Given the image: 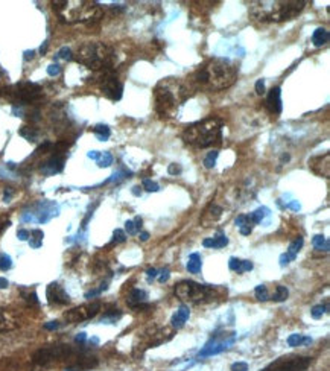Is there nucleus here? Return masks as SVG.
I'll list each match as a JSON object with an SVG mask.
<instances>
[{"instance_id":"7c9ffc66","label":"nucleus","mask_w":330,"mask_h":371,"mask_svg":"<svg viewBox=\"0 0 330 371\" xmlns=\"http://www.w3.org/2000/svg\"><path fill=\"white\" fill-rule=\"evenodd\" d=\"M218 156H219V152H218V151H210V152L207 154V156H205V159H204V166H205L207 169H213L215 165H216Z\"/></svg>"},{"instance_id":"4c0bfd02","label":"nucleus","mask_w":330,"mask_h":371,"mask_svg":"<svg viewBox=\"0 0 330 371\" xmlns=\"http://www.w3.org/2000/svg\"><path fill=\"white\" fill-rule=\"evenodd\" d=\"M125 240H127V234L124 230H121V228L114 230V233H113V242L114 243H122Z\"/></svg>"},{"instance_id":"603ef678","label":"nucleus","mask_w":330,"mask_h":371,"mask_svg":"<svg viewBox=\"0 0 330 371\" xmlns=\"http://www.w3.org/2000/svg\"><path fill=\"white\" fill-rule=\"evenodd\" d=\"M59 327V323L58 321H50V323H46L44 324V329L46 330H55V329H58Z\"/></svg>"},{"instance_id":"5701e85b","label":"nucleus","mask_w":330,"mask_h":371,"mask_svg":"<svg viewBox=\"0 0 330 371\" xmlns=\"http://www.w3.org/2000/svg\"><path fill=\"white\" fill-rule=\"evenodd\" d=\"M227 243H228V239L224 234H221L218 237H212V239H205L202 242V245L207 246V248H222V246H225Z\"/></svg>"},{"instance_id":"8fccbe9b","label":"nucleus","mask_w":330,"mask_h":371,"mask_svg":"<svg viewBox=\"0 0 330 371\" xmlns=\"http://www.w3.org/2000/svg\"><path fill=\"white\" fill-rule=\"evenodd\" d=\"M146 274H148V280L151 282V280H154V278L157 277L159 271H157V269H154V268H151V269H148V271H146Z\"/></svg>"},{"instance_id":"6e6d98bb","label":"nucleus","mask_w":330,"mask_h":371,"mask_svg":"<svg viewBox=\"0 0 330 371\" xmlns=\"http://www.w3.org/2000/svg\"><path fill=\"white\" fill-rule=\"evenodd\" d=\"M34 56H35V50H26V52H24V59H26V61L32 59Z\"/></svg>"},{"instance_id":"58836bf2","label":"nucleus","mask_w":330,"mask_h":371,"mask_svg":"<svg viewBox=\"0 0 330 371\" xmlns=\"http://www.w3.org/2000/svg\"><path fill=\"white\" fill-rule=\"evenodd\" d=\"M56 58H63L66 61H70L73 58V52L69 47H61V49H59V52L56 53Z\"/></svg>"},{"instance_id":"3c124183","label":"nucleus","mask_w":330,"mask_h":371,"mask_svg":"<svg viewBox=\"0 0 330 371\" xmlns=\"http://www.w3.org/2000/svg\"><path fill=\"white\" fill-rule=\"evenodd\" d=\"M291 262H292V259L289 257V254L285 253V254L280 256V265H282V266H285V265H288V263H291Z\"/></svg>"},{"instance_id":"de8ad7c7","label":"nucleus","mask_w":330,"mask_h":371,"mask_svg":"<svg viewBox=\"0 0 330 371\" xmlns=\"http://www.w3.org/2000/svg\"><path fill=\"white\" fill-rule=\"evenodd\" d=\"M17 236H18L20 240H29V237H31V233H29L27 230H18Z\"/></svg>"},{"instance_id":"49530a36","label":"nucleus","mask_w":330,"mask_h":371,"mask_svg":"<svg viewBox=\"0 0 330 371\" xmlns=\"http://www.w3.org/2000/svg\"><path fill=\"white\" fill-rule=\"evenodd\" d=\"M11 225V221L8 219V218H3V219H0V234H2L8 227Z\"/></svg>"},{"instance_id":"f3484780","label":"nucleus","mask_w":330,"mask_h":371,"mask_svg":"<svg viewBox=\"0 0 330 371\" xmlns=\"http://www.w3.org/2000/svg\"><path fill=\"white\" fill-rule=\"evenodd\" d=\"M148 300V294L143 289H133L128 297H127V303L128 306H131L133 309H140L143 307V304Z\"/></svg>"},{"instance_id":"2eb2a0df","label":"nucleus","mask_w":330,"mask_h":371,"mask_svg":"<svg viewBox=\"0 0 330 371\" xmlns=\"http://www.w3.org/2000/svg\"><path fill=\"white\" fill-rule=\"evenodd\" d=\"M63 168H64V159L59 157V156H53L46 163H43V166L40 168V171L44 175H55L58 172H61Z\"/></svg>"},{"instance_id":"a18cd8bd","label":"nucleus","mask_w":330,"mask_h":371,"mask_svg":"<svg viewBox=\"0 0 330 371\" xmlns=\"http://www.w3.org/2000/svg\"><path fill=\"white\" fill-rule=\"evenodd\" d=\"M256 93L257 95H265V81L263 79H257L256 82Z\"/></svg>"},{"instance_id":"79ce46f5","label":"nucleus","mask_w":330,"mask_h":371,"mask_svg":"<svg viewBox=\"0 0 330 371\" xmlns=\"http://www.w3.org/2000/svg\"><path fill=\"white\" fill-rule=\"evenodd\" d=\"M231 371H248V364L247 362H234L231 365Z\"/></svg>"},{"instance_id":"72a5a7b5","label":"nucleus","mask_w":330,"mask_h":371,"mask_svg":"<svg viewBox=\"0 0 330 371\" xmlns=\"http://www.w3.org/2000/svg\"><path fill=\"white\" fill-rule=\"evenodd\" d=\"M12 266V260L8 254L0 253V271H8Z\"/></svg>"},{"instance_id":"7ed1b4c3","label":"nucleus","mask_w":330,"mask_h":371,"mask_svg":"<svg viewBox=\"0 0 330 371\" xmlns=\"http://www.w3.org/2000/svg\"><path fill=\"white\" fill-rule=\"evenodd\" d=\"M306 6L303 0H288V2H253L250 12L260 21H286L295 18Z\"/></svg>"},{"instance_id":"423d86ee","label":"nucleus","mask_w":330,"mask_h":371,"mask_svg":"<svg viewBox=\"0 0 330 371\" xmlns=\"http://www.w3.org/2000/svg\"><path fill=\"white\" fill-rule=\"evenodd\" d=\"M175 295L183 301L198 304L212 300L215 297V288L208 285H199L192 280H183L175 286Z\"/></svg>"},{"instance_id":"864d4df0","label":"nucleus","mask_w":330,"mask_h":371,"mask_svg":"<svg viewBox=\"0 0 330 371\" xmlns=\"http://www.w3.org/2000/svg\"><path fill=\"white\" fill-rule=\"evenodd\" d=\"M251 231H253V227H250V225H244V227H241V234H244V236H248Z\"/></svg>"},{"instance_id":"c03bdc74","label":"nucleus","mask_w":330,"mask_h":371,"mask_svg":"<svg viewBox=\"0 0 330 371\" xmlns=\"http://www.w3.org/2000/svg\"><path fill=\"white\" fill-rule=\"evenodd\" d=\"M59 72H61V67H59L58 64H50V66L47 67V73H49L50 76H56V75H59Z\"/></svg>"},{"instance_id":"0eeeda50","label":"nucleus","mask_w":330,"mask_h":371,"mask_svg":"<svg viewBox=\"0 0 330 371\" xmlns=\"http://www.w3.org/2000/svg\"><path fill=\"white\" fill-rule=\"evenodd\" d=\"M0 95L11 99L15 104H26V102H32L43 95V88L38 84L34 82H20L6 88L0 90Z\"/></svg>"},{"instance_id":"c9c22d12","label":"nucleus","mask_w":330,"mask_h":371,"mask_svg":"<svg viewBox=\"0 0 330 371\" xmlns=\"http://www.w3.org/2000/svg\"><path fill=\"white\" fill-rule=\"evenodd\" d=\"M143 187L148 190V192H159L160 190V186L156 183V181H153V180H143Z\"/></svg>"},{"instance_id":"dca6fc26","label":"nucleus","mask_w":330,"mask_h":371,"mask_svg":"<svg viewBox=\"0 0 330 371\" xmlns=\"http://www.w3.org/2000/svg\"><path fill=\"white\" fill-rule=\"evenodd\" d=\"M189 317H190L189 307L184 306V304H181V306H179L178 311L175 312V315L172 317V320H170L172 327H173V329H181V327H184V324L187 323Z\"/></svg>"},{"instance_id":"f03ea898","label":"nucleus","mask_w":330,"mask_h":371,"mask_svg":"<svg viewBox=\"0 0 330 371\" xmlns=\"http://www.w3.org/2000/svg\"><path fill=\"white\" fill-rule=\"evenodd\" d=\"M190 84L186 85L183 82H176L170 79L162 81L154 90V99H156V111L162 117H172L178 105L183 104L190 96Z\"/></svg>"},{"instance_id":"393cba45","label":"nucleus","mask_w":330,"mask_h":371,"mask_svg":"<svg viewBox=\"0 0 330 371\" xmlns=\"http://www.w3.org/2000/svg\"><path fill=\"white\" fill-rule=\"evenodd\" d=\"M142 224H143L142 218H139V216H137L134 221H127L125 222V230H127L128 234L134 236V234H137L142 230Z\"/></svg>"},{"instance_id":"39448f33","label":"nucleus","mask_w":330,"mask_h":371,"mask_svg":"<svg viewBox=\"0 0 330 371\" xmlns=\"http://www.w3.org/2000/svg\"><path fill=\"white\" fill-rule=\"evenodd\" d=\"M114 56V50L104 43H85L76 52L78 63L92 70L101 72L113 70Z\"/></svg>"},{"instance_id":"a19ab883","label":"nucleus","mask_w":330,"mask_h":371,"mask_svg":"<svg viewBox=\"0 0 330 371\" xmlns=\"http://www.w3.org/2000/svg\"><path fill=\"white\" fill-rule=\"evenodd\" d=\"M24 300H26L27 303H31V304H40V301H38V297H37L35 291H29V292L24 295Z\"/></svg>"},{"instance_id":"2f4dec72","label":"nucleus","mask_w":330,"mask_h":371,"mask_svg":"<svg viewBox=\"0 0 330 371\" xmlns=\"http://www.w3.org/2000/svg\"><path fill=\"white\" fill-rule=\"evenodd\" d=\"M20 136L24 137V139L29 140V142H35V139H37V131H35L34 128H31V127H23V128L20 130Z\"/></svg>"},{"instance_id":"20e7f679","label":"nucleus","mask_w":330,"mask_h":371,"mask_svg":"<svg viewBox=\"0 0 330 371\" xmlns=\"http://www.w3.org/2000/svg\"><path fill=\"white\" fill-rule=\"evenodd\" d=\"M183 140L195 148H208L221 143L222 123L216 117H207L189 125L183 133Z\"/></svg>"},{"instance_id":"9d476101","label":"nucleus","mask_w":330,"mask_h":371,"mask_svg":"<svg viewBox=\"0 0 330 371\" xmlns=\"http://www.w3.org/2000/svg\"><path fill=\"white\" fill-rule=\"evenodd\" d=\"M101 309V303L99 301H93V303H88V304H82L78 306L72 311L64 314V320L70 324H76V323H82L87 320H92L93 317L98 315Z\"/></svg>"},{"instance_id":"f257e3e1","label":"nucleus","mask_w":330,"mask_h":371,"mask_svg":"<svg viewBox=\"0 0 330 371\" xmlns=\"http://www.w3.org/2000/svg\"><path fill=\"white\" fill-rule=\"evenodd\" d=\"M237 67L224 58H213L202 67H199L193 78V88H202L207 91H219L231 87L237 79Z\"/></svg>"},{"instance_id":"4be33fe9","label":"nucleus","mask_w":330,"mask_h":371,"mask_svg":"<svg viewBox=\"0 0 330 371\" xmlns=\"http://www.w3.org/2000/svg\"><path fill=\"white\" fill-rule=\"evenodd\" d=\"M312 339L309 336H303V335H298V333H294L288 338V346L289 347H300V346H306V344H311Z\"/></svg>"},{"instance_id":"ddd939ff","label":"nucleus","mask_w":330,"mask_h":371,"mask_svg":"<svg viewBox=\"0 0 330 371\" xmlns=\"http://www.w3.org/2000/svg\"><path fill=\"white\" fill-rule=\"evenodd\" d=\"M266 108L269 110V113L273 114H280L283 110V104H282V88L280 87H273L269 90L268 96H266Z\"/></svg>"},{"instance_id":"bf43d9fd","label":"nucleus","mask_w":330,"mask_h":371,"mask_svg":"<svg viewBox=\"0 0 330 371\" xmlns=\"http://www.w3.org/2000/svg\"><path fill=\"white\" fill-rule=\"evenodd\" d=\"M139 236H140L139 239H140V240H143V242H146V240L149 239V233H148V231H142Z\"/></svg>"},{"instance_id":"e433bc0d","label":"nucleus","mask_w":330,"mask_h":371,"mask_svg":"<svg viewBox=\"0 0 330 371\" xmlns=\"http://www.w3.org/2000/svg\"><path fill=\"white\" fill-rule=\"evenodd\" d=\"M326 306H323V304H320V306H314L312 307V311H311V315H312V318H315V320H318V318H321L327 311H326Z\"/></svg>"},{"instance_id":"e2e57ef3","label":"nucleus","mask_w":330,"mask_h":371,"mask_svg":"<svg viewBox=\"0 0 330 371\" xmlns=\"http://www.w3.org/2000/svg\"><path fill=\"white\" fill-rule=\"evenodd\" d=\"M46 49H47V41H44V44L41 46V49H40V53L43 55V53H46Z\"/></svg>"},{"instance_id":"c756f323","label":"nucleus","mask_w":330,"mask_h":371,"mask_svg":"<svg viewBox=\"0 0 330 371\" xmlns=\"http://www.w3.org/2000/svg\"><path fill=\"white\" fill-rule=\"evenodd\" d=\"M288 297H289V291H288L286 286H282V285H279V286L276 288V292L273 294V300L277 301V303L285 301Z\"/></svg>"},{"instance_id":"6e6552de","label":"nucleus","mask_w":330,"mask_h":371,"mask_svg":"<svg viewBox=\"0 0 330 371\" xmlns=\"http://www.w3.org/2000/svg\"><path fill=\"white\" fill-rule=\"evenodd\" d=\"M75 353V349L70 346H50L37 350L32 356V362L37 365H47L56 359L70 358Z\"/></svg>"},{"instance_id":"473e14b6","label":"nucleus","mask_w":330,"mask_h":371,"mask_svg":"<svg viewBox=\"0 0 330 371\" xmlns=\"http://www.w3.org/2000/svg\"><path fill=\"white\" fill-rule=\"evenodd\" d=\"M113 163V156L110 152H101V156L98 159V166L101 168H108Z\"/></svg>"},{"instance_id":"13d9d810","label":"nucleus","mask_w":330,"mask_h":371,"mask_svg":"<svg viewBox=\"0 0 330 371\" xmlns=\"http://www.w3.org/2000/svg\"><path fill=\"white\" fill-rule=\"evenodd\" d=\"M85 339H87V335H85V333H79V335L76 336V343H81V344H82V343L85 341Z\"/></svg>"},{"instance_id":"b1692460","label":"nucleus","mask_w":330,"mask_h":371,"mask_svg":"<svg viewBox=\"0 0 330 371\" xmlns=\"http://www.w3.org/2000/svg\"><path fill=\"white\" fill-rule=\"evenodd\" d=\"M303 243H305L303 237H300V236H298L294 242H291V243H289V248H288L286 254H289V257H291L292 260H295L297 254L300 253V250H302Z\"/></svg>"},{"instance_id":"bb28decb","label":"nucleus","mask_w":330,"mask_h":371,"mask_svg":"<svg viewBox=\"0 0 330 371\" xmlns=\"http://www.w3.org/2000/svg\"><path fill=\"white\" fill-rule=\"evenodd\" d=\"M268 213H269V210L266 207H260L256 211L250 213V219H251L253 224H260L266 218V216H268Z\"/></svg>"},{"instance_id":"09e8293b","label":"nucleus","mask_w":330,"mask_h":371,"mask_svg":"<svg viewBox=\"0 0 330 371\" xmlns=\"http://www.w3.org/2000/svg\"><path fill=\"white\" fill-rule=\"evenodd\" d=\"M169 280V269H163L162 271V275L159 277V282L160 283H165V282H167Z\"/></svg>"},{"instance_id":"052dcab7","label":"nucleus","mask_w":330,"mask_h":371,"mask_svg":"<svg viewBox=\"0 0 330 371\" xmlns=\"http://www.w3.org/2000/svg\"><path fill=\"white\" fill-rule=\"evenodd\" d=\"M11 195H12V190H11V189H6V190H5V202H9Z\"/></svg>"},{"instance_id":"412c9836","label":"nucleus","mask_w":330,"mask_h":371,"mask_svg":"<svg viewBox=\"0 0 330 371\" xmlns=\"http://www.w3.org/2000/svg\"><path fill=\"white\" fill-rule=\"evenodd\" d=\"M201 268H202V259H201V256L198 253L190 254L189 262H187V271L190 274H198V272H201Z\"/></svg>"},{"instance_id":"37998d69","label":"nucleus","mask_w":330,"mask_h":371,"mask_svg":"<svg viewBox=\"0 0 330 371\" xmlns=\"http://www.w3.org/2000/svg\"><path fill=\"white\" fill-rule=\"evenodd\" d=\"M181 166H179L178 163H172L169 168H167V172H169V175H179L181 174Z\"/></svg>"},{"instance_id":"1a4fd4ad","label":"nucleus","mask_w":330,"mask_h":371,"mask_svg":"<svg viewBox=\"0 0 330 371\" xmlns=\"http://www.w3.org/2000/svg\"><path fill=\"white\" fill-rule=\"evenodd\" d=\"M312 362V358L306 356H283L271 362L262 371H305Z\"/></svg>"},{"instance_id":"4468645a","label":"nucleus","mask_w":330,"mask_h":371,"mask_svg":"<svg viewBox=\"0 0 330 371\" xmlns=\"http://www.w3.org/2000/svg\"><path fill=\"white\" fill-rule=\"evenodd\" d=\"M309 168L320 177H329L330 174V154L326 152L324 156H318L309 160Z\"/></svg>"},{"instance_id":"9b49d317","label":"nucleus","mask_w":330,"mask_h":371,"mask_svg":"<svg viewBox=\"0 0 330 371\" xmlns=\"http://www.w3.org/2000/svg\"><path fill=\"white\" fill-rule=\"evenodd\" d=\"M101 90L102 93L110 98L111 101H119L122 98V91H124V85L121 84V81H119L117 75L113 72V70H108V72H102V76H101Z\"/></svg>"},{"instance_id":"c85d7f7f","label":"nucleus","mask_w":330,"mask_h":371,"mask_svg":"<svg viewBox=\"0 0 330 371\" xmlns=\"http://www.w3.org/2000/svg\"><path fill=\"white\" fill-rule=\"evenodd\" d=\"M93 133H95V136H96L101 142L108 140V137H110V134H111V131H110V128H108L107 125H96V127L93 128Z\"/></svg>"},{"instance_id":"680f3d73","label":"nucleus","mask_w":330,"mask_h":371,"mask_svg":"<svg viewBox=\"0 0 330 371\" xmlns=\"http://www.w3.org/2000/svg\"><path fill=\"white\" fill-rule=\"evenodd\" d=\"M133 195H136V196H140V195H142V190H140L139 186H136V187H133Z\"/></svg>"},{"instance_id":"aec40b11","label":"nucleus","mask_w":330,"mask_h":371,"mask_svg":"<svg viewBox=\"0 0 330 371\" xmlns=\"http://www.w3.org/2000/svg\"><path fill=\"white\" fill-rule=\"evenodd\" d=\"M17 327V321L6 312H0V332H8Z\"/></svg>"},{"instance_id":"cd10ccee","label":"nucleus","mask_w":330,"mask_h":371,"mask_svg":"<svg viewBox=\"0 0 330 371\" xmlns=\"http://www.w3.org/2000/svg\"><path fill=\"white\" fill-rule=\"evenodd\" d=\"M31 236L32 237H29V243H31V246L32 248H40L41 243H43L44 233L41 230H34V231H31Z\"/></svg>"},{"instance_id":"a211bd4d","label":"nucleus","mask_w":330,"mask_h":371,"mask_svg":"<svg viewBox=\"0 0 330 371\" xmlns=\"http://www.w3.org/2000/svg\"><path fill=\"white\" fill-rule=\"evenodd\" d=\"M228 266H230L231 271H236L237 274H241V272L251 271L253 269V262L251 260H241V259L231 257L230 262H228Z\"/></svg>"},{"instance_id":"5fc2aeb1","label":"nucleus","mask_w":330,"mask_h":371,"mask_svg":"<svg viewBox=\"0 0 330 371\" xmlns=\"http://www.w3.org/2000/svg\"><path fill=\"white\" fill-rule=\"evenodd\" d=\"M8 286H9V282L6 280V278L0 277V289H6Z\"/></svg>"},{"instance_id":"f8f14e48","label":"nucleus","mask_w":330,"mask_h":371,"mask_svg":"<svg viewBox=\"0 0 330 371\" xmlns=\"http://www.w3.org/2000/svg\"><path fill=\"white\" fill-rule=\"evenodd\" d=\"M46 297L49 304L52 306H66L70 303L69 294L64 291V288L58 283H50L46 289Z\"/></svg>"},{"instance_id":"6ab92c4d","label":"nucleus","mask_w":330,"mask_h":371,"mask_svg":"<svg viewBox=\"0 0 330 371\" xmlns=\"http://www.w3.org/2000/svg\"><path fill=\"white\" fill-rule=\"evenodd\" d=\"M329 38H330L329 30L324 27H318V29H315V32L312 35V43H314V46L321 47V46L329 43Z\"/></svg>"},{"instance_id":"4d7b16f0","label":"nucleus","mask_w":330,"mask_h":371,"mask_svg":"<svg viewBox=\"0 0 330 371\" xmlns=\"http://www.w3.org/2000/svg\"><path fill=\"white\" fill-rule=\"evenodd\" d=\"M99 156H101V152H98V151H92V152H88V157H90V159H93V160H96V162H98Z\"/></svg>"},{"instance_id":"f704fd0d","label":"nucleus","mask_w":330,"mask_h":371,"mask_svg":"<svg viewBox=\"0 0 330 371\" xmlns=\"http://www.w3.org/2000/svg\"><path fill=\"white\" fill-rule=\"evenodd\" d=\"M254 294H256V298H257L259 301H266V300L269 298V295H268V289H266V286H265V285H259V286L254 289Z\"/></svg>"},{"instance_id":"a878e982","label":"nucleus","mask_w":330,"mask_h":371,"mask_svg":"<svg viewBox=\"0 0 330 371\" xmlns=\"http://www.w3.org/2000/svg\"><path fill=\"white\" fill-rule=\"evenodd\" d=\"M312 243H314V246H315V250H317V251H329L330 243H329V240H327L323 234L314 236Z\"/></svg>"},{"instance_id":"ea45409f","label":"nucleus","mask_w":330,"mask_h":371,"mask_svg":"<svg viewBox=\"0 0 330 371\" xmlns=\"http://www.w3.org/2000/svg\"><path fill=\"white\" fill-rule=\"evenodd\" d=\"M207 213H208V216H210V218H212L213 221H216L218 218H221V214H222V208H221V207H218V205H212Z\"/></svg>"}]
</instances>
